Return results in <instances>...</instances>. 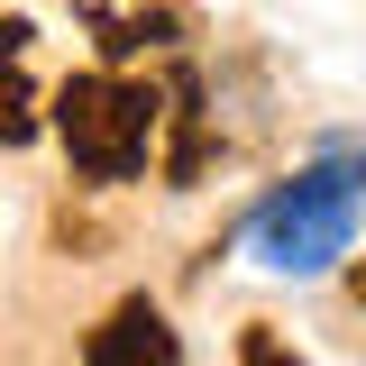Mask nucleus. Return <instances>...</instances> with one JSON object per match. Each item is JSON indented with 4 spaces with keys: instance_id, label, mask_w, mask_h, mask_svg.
Here are the masks:
<instances>
[{
    "instance_id": "4",
    "label": "nucleus",
    "mask_w": 366,
    "mask_h": 366,
    "mask_svg": "<svg viewBox=\"0 0 366 366\" xmlns=\"http://www.w3.org/2000/svg\"><path fill=\"white\" fill-rule=\"evenodd\" d=\"M238 366H302V357H293V348L274 339L266 320H247V330H238Z\"/></svg>"
},
{
    "instance_id": "2",
    "label": "nucleus",
    "mask_w": 366,
    "mask_h": 366,
    "mask_svg": "<svg viewBox=\"0 0 366 366\" xmlns=\"http://www.w3.org/2000/svg\"><path fill=\"white\" fill-rule=\"evenodd\" d=\"M156 92L147 83H119V74H74L55 92V129L74 147V165L92 183H137L147 174V137H156Z\"/></svg>"
},
{
    "instance_id": "3",
    "label": "nucleus",
    "mask_w": 366,
    "mask_h": 366,
    "mask_svg": "<svg viewBox=\"0 0 366 366\" xmlns=\"http://www.w3.org/2000/svg\"><path fill=\"white\" fill-rule=\"evenodd\" d=\"M83 366H183V339H174V320L156 312L147 293H129V302L83 339Z\"/></svg>"
},
{
    "instance_id": "1",
    "label": "nucleus",
    "mask_w": 366,
    "mask_h": 366,
    "mask_svg": "<svg viewBox=\"0 0 366 366\" xmlns=\"http://www.w3.org/2000/svg\"><path fill=\"white\" fill-rule=\"evenodd\" d=\"M357 229H366V156H330V165H302L293 183H274L247 211V247L266 274L312 284L357 247Z\"/></svg>"
},
{
    "instance_id": "5",
    "label": "nucleus",
    "mask_w": 366,
    "mask_h": 366,
    "mask_svg": "<svg viewBox=\"0 0 366 366\" xmlns=\"http://www.w3.org/2000/svg\"><path fill=\"white\" fill-rule=\"evenodd\" d=\"M357 302H366V274H357Z\"/></svg>"
}]
</instances>
